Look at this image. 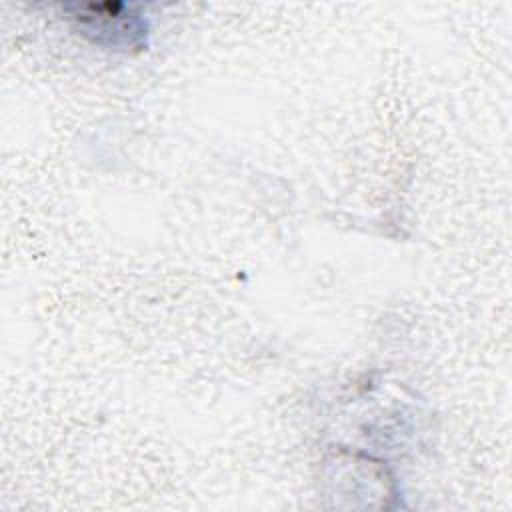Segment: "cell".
I'll use <instances>...</instances> for the list:
<instances>
[{"label": "cell", "mask_w": 512, "mask_h": 512, "mask_svg": "<svg viewBox=\"0 0 512 512\" xmlns=\"http://www.w3.org/2000/svg\"><path fill=\"white\" fill-rule=\"evenodd\" d=\"M62 12L80 36L100 48L138 52L148 46L150 26L140 8L122 2H76L62 4Z\"/></svg>", "instance_id": "obj_1"}]
</instances>
